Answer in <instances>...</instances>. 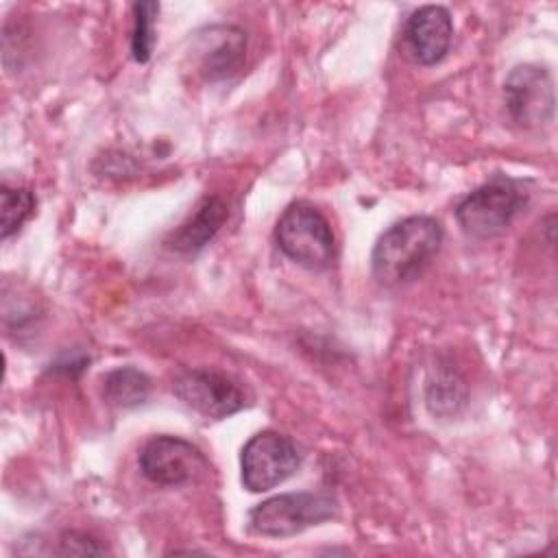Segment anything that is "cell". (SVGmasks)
I'll use <instances>...</instances> for the list:
<instances>
[{
  "label": "cell",
  "instance_id": "cell-1",
  "mask_svg": "<svg viewBox=\"0 0 558 558\" xmlns=\"http://www.w3.org/2000/svg\"><path fill=\"white\" fill-rule=\"evenodd\" d=\"M442 244V227L432 216H410L390 225L371 255L373 277L395 288L416 279Z\"/></svg>",
  "mask_w": 558,
  "mask_h": 558
},
{
  "label": "cell",
  "instance_id": "cell-2",
  "mask_svg": "<svg viewBox=\"0 0 558 558\" xmlns=\"http://www.w3.org/2000/svg\"><path fill=\"white\" fill-rule=\"evenodd\" d=\"M338 501L329 493H283L248 510L246 527L257 536L286 538L333 519Z\"/></svg>",
  "mask_w": 558,
  "mask_h": 558
},
{
  "label": "cell",
  "instance_id": "cell-3",
  "mask_svg": "<svg viewBox=\"0 0 558 558\" xmlns=\"http://www.w3.org/2000/svg\"><path fill=\"white\" fill-rule=\"evenodd\" d=\"M275 240L292 262L310 270L327 268L336 255V240L327 218L305 201L283 209L275 225Z\"/></svg>",
  "mask_w": 558,
  "mask_h": 558
},
{
  "label": "cell",
  "instance_id": "cell-4",
  "mask_svg": "<svg viewBox=\"0 0 558 558\" xmlns=\"http://www.w3.org/2000/svg\"><path fill=\"white\" fill-rule=\"evenodd\" d=\"M525 194L521 187L504 177H497L471 194L456 207V220L464 233L486 240L504 233L514 216L521 211Z\"/></svg>",
  "mask_w": 558,
  "mask_h": 558
},
{
  "label": "cell",
  "instance_id": "cell-5",
  "mask_svg": "<svg viewBox=\"0 0 558 558\" xmlns=\"http://www.w3.org/2000/svg\"><path fill=\"white\" fill-rule=\"evenodd\" d=\"M299 464H301L299 449L288 436L275 429L257 432L242 447V456H240L242 484L251 493L270 490L283 484L288 477H292Z\"/></svg>",
  "mask_w": 558,
  "mask_h": 558
},
{
  "label": "cell",
  "instance_id": "cell-6",
  "mask_svg": "<svg viewBox=\"0 0 558 558\" xmlns=\"http://www.w3.org/2000/svg\"><path fill=\"white\" fill-rule=\"evenodd\" d=\"M504 102L510 120L521 129H538L554 118V78L534 63L517 65L504 83Z\"/></svg>",
  "mask_w": 558,
  "mask_h": 558
},
{
  "label": "cell",
  "instance_id": "cell-7",
  "mask_svg": "<svg viewBox=\"0 0 558 558\" xmlns=\"http://www.w3.org/2000/svg\"><path fill=\"white\" fill-rule=\"evenodd\" d=\"M172 392L183 405L207 421H222L246 405L244 392L238 388V384L216 371L205 368L183 371L174 379Z\"/></svg>",
  "mask_w": 558,
  "mask_h": 558
},
{
  "label": "cell",
  "instance_id": "cell-8",
  "mask_svg": "<svg viewBox=\"0 0 558 558\" xmlns=\"http://www.w3.org/2000/svg\"><path fill=\"white\" fill-rule=\"evenodd\" d=\"M140 469L146 480L161 486H181L207 471L203 451L179 436H155L140 451Z\"/></svg>",
  "mask_w": 558,
  "mask_h": 558
},
{
  "label": "cell",
  "instance_id": "cell-9",
  "mask_svg": "<svg viewBox=\"0 0 558 558\" xmlns=\"http://www.w3.org/2000/svg\"><path fill=\"white\" fill-rule=\"evenodd\" d=\"M192 57L209 81H222L240 72L246 57V35L233 24H211L196 33Z\"/></svg>",
  "mask_w": 558,
  "mask_h": 558
},
{
  "label": "cell",
  "instance_id": "cell-10",
  "mask_svg": "<svg viewBox=\"0 0 558 558\" xmlns=\"http://www.w3.org/2000/svg\"><path fill=\"white\" fill-rule=\"evenodd\" d=\"M453 37V22L445 7L427 4L416 9L403 26V50L418 65L438 63Z\"/></svg>",
  "mask_w": 558,
  "mask_h": 558
},
{
  "label": "cell",
  "instance_id": "cell-11",
  "mask_svg": "<svg viewBox=\"0 0 558 558\" xmlns=\"http://www.w3.org/2000/svg\"><path fill=\"white\" fill-rule=\"evenodd\" d=\"M227 216H229V209L220 196H205L196 205L194 214L177 231L170 233V238L166 240V246L183 255L198 253L220 231Z\"/></svg>",
  "mask_w": 558,
  "mask_h": 558
},
{
  "label": "cell",
  "instance_id": "cell-12",
  "mask_svg": "<svg viewBox=\"0 0 558 558\" xmlns=\"http://www.w3.org/2000/svg\"><path fill=\"white\" fill-rule=\"evenodd\" d=\"M150 395V377L135 366H118L102 377V397L111 408L131 410Z\"/></svg>",
  "mask_w": 558,
  "mask_h": 558
},
{
  "label": "cell",
  "instance_id": "cell-13",
  "mask_svg": "<svg viewBox=\"0 0 558 558\" xmlns=\"http://www.w3.org/2000/svg\"><path fill=\"white\" fill-rule=\"evenodd\" d=\"M0 198H2V240L11 238L15 231H20V227L33 216L37 201L33 196V192L22 190V187H9L7 183L0 190Z\"/></svg>",
  "mask_w": 558,
  "mask_h": 558
},
{
  "label": "cell",
  "instance_id": "cell-14",
  "mask_svg": "<svg viewBox=\"0 0 558 558\" xmlns=\"http://www.w3.org/2000/svg\"><path fill=\"white\" fill-rule=\"evenodd\" d=\"M157 13H159L157 2H135L133 4L135 20H133V35H131V52L137 63H146L153 54Z\"/></svg>",
  "mask_w": 558,
  "mask_h": 558
},
{
  "label": "cell",
  "instance_id": "cell-15",
  "mask_svg": "<svg viewBox=\"0 0 558 558\" xmlns=\"http://www.w3.org/2000/svg\"><path fill=\"white\" fill-rule=\"evenodd\" d=\"M427 405L434 414H456L464 405V386L451 373L436 377L427 388Z\"/></svg>",
  "mask_w": 558,
  "mask_h": 558
},
{
  "label": "cell",
  "instance_id": "cell-16",
  "mask_svg": "<svg viewBox=\"0 0 558 558\" xmlns=\"http://www.w3.org/2000/svg\"><path fill=\"white\" fill-rule=\"evenodd\" d=\"M59 554H63V556H105V554H109V549L92 534L65 532L59 541Z\"/></svg>",
  "mask_w": 558,
  "mask_h": 558
}]
</instances>
